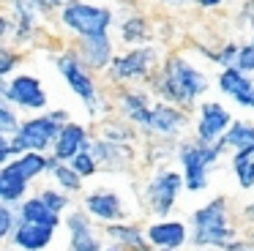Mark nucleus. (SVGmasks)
<instances>
[{
  "instance_id": "f257e3e1",
  "label": "nucleus",
  "mask_w": 254,
  "mask_h": 251,
  "mask_svg": "<svg viewBox=\"0 0 254 251\" xmlns=\"http://www.w3.org/2000/svg\"><path fill=\"white\" fill-rule=\"evenodd\" d=\"M153 87L167 104L189 107V104L197 101V96H202L208 90V76L199 68H194L186 58L172 55L161 68V76L153 82Z\"/></svg>"
},
{
  "instance_id": "f03ea898",
  "label": "nucleus",
  "mask_w": 254,
  "mask_h": 251,
  "mask_svg": "<svg viewBox=\"0 0 254 251\" xmlns=\"http://www.w3.org/2000/svg\"><path fill=\"white\" fill-rule=\"evenodd\" d=\"M191 224H194L191 243L199 246V249H224L230 240H235L230 213H227V199H221V196L197 207L191 216Z\"/></svg>"
},
{
  "instance_id": "7ed1b4c3",
  "label": "nucleus",
  "mask_w": 254,
  "mask_h": 251,
  "mask_svg": "<svg viewBox=\"0 0 254 251\" xmlns=\"http://www.w3.org/2000/svg\"><path fill=\"white\" fill-rule=\"evenodd\" d=\"M224 153L221 139L216 142H186L181 147V169H183V188L202 191L208 188V175L216 167L219 156Z\"/></svg>"
},
{
  "instance_id": "20e7f679",
  "label": "nucleus",
  "mask_w": 254,
  "mask_h": 251,
  "mask_svg": "<svg viewBox=\"0 0 254 251\" xmlns=\"http://www.w3.org/2000/svg\"><path fill=\"white\" fill-rule=\"evenodd\" d=\"M68 120V112H50V115H41V118H30L25 123L17 126V131L11 134V147H14V156L25 150H36V153H44L47 147L52 145L58 128Z\"/></svg>"
},
{
  "instance_id": "39448f33",
  "label": "nucleus",
  "mask_w": 254,
  "mask_h": 251,
  "mask_svg": "<svg viewBox=\"0 0 254 251\" xmlns=\"http://www.w3.org/2000/svg\"><path fill=\"white\" fill-rule=\"evenodd\" d=\"M61 19L68 30H74L79 38L85 36H104L107 27L112 25V11L104 8V5H90V3H79V0H71V3L63 5Z\"/></svg>"
},
{
  "instance_id": "423d86ee",
  "label": "nucleus",
  "mask_w": 254,
  "mask_h": 251,
  "mask_svg": "<svg viewBox=\"0 0 254 251\" xmlns=\"http://www.w3.org/2000/svg\"><path fill=\"white\" fill-rule=\"evenodd\" d=\"M58 71L66 79V85L71 87V93H77V98L88 107L90 115L99 112L101 101H99V90H96L93 76L88 74V68L82 65V60L77 58V52H63L58 58Z\"/></svg>"
},
{
  "instance_id": "0eeeda50",
  "label": "nucleus",
  "mask_w": 254,
  "mask_h": 251,
  "mask_svg": "<svg viewBox=\"0 0 254 251\" xmlns=\"http://www.w3.org/2000/svg\"><path fill=\"white\" fill-rule=\"evenodd\" d=\"M156 52L150 47H137L126 55H112L110 63H107V74H110L112 82H134L142 79L145 74L153 65Z\"/></svg>"
},
{
  "instance_id": "6e6552de",
  "label": "nucleus",
  "mask_w": 254,
  "mask_h": 251,
  "mask_svg": "<svg viewBox=\"0 0 254 251\" xmlns=\"http://www.w3.org/2000/svg\"><path fill=\"white\" fill-rule=\"evenodd\" d=\"M181 188H183L181 172L164 169V172H159V175H156V178L148 183V188H145V199H148L150 210H153L156 216H167V213L175 207Z\"/></svg>"
},
{
  "instance_id": "1a4fd4ad",
  "label": "nucleus",
  "mask_w": 254,
  "mask_h": 251,
  "mask_svg": "<svg viewBox=\"0 0 254 251\" xmlns=\"http://www.w3.org/2000/svg\"><path fill=\"white\" fill-rule=\"evenodd\" d=\"M3 98H6L8 104H14V107H22V109H44L47 104H50L39 76H33V74L11 76V82H8L6 90H3Z\"/></svg>"
},
{
  "instance_id": "9d476101",
  "label": "nucleus",
  "mask_w": 254,
  "mask_h": 251,
  "mask_svg": "<svg viewBox=\"0 0 254 251\" xmlns=\"http://www.w3.org/2000/svg\"><path fill=\"white\" fill-rule=\"evenodd\" d=\"M230 120H232V115L221 104L205 101L199 107V115H197V139L199 142H216L227 131Z\"/></svg>"
},
{
  "instance_id": "9b49d317",
  "label": "nucleus",
  "mask_w": 254,
  "mask_h": 251,
  "mask_svg": "<svg viewBox=\"0 0 254 251\" xmlns=\"http://www.w3.org/2000/svg\"><path fill=\"white\" fill-rule=\"evenodd\" d=\"M219 87L235 104L254 109V79L243 71H238L235 65H224V71L219 74Z\"/></svg>"
},
{
  "instance_id": "f8f14e48",
  "label": "nucleus",
  "mask_w": 254,
  "mask_h": 251,
  "mask_svg": "<svg viewBox=\"0 0 254 251\" xmlns=\"http://www.w3.org/2000/svg\"><path fill=\"white\" fill-rule=\"evenodd\" d=\"M189 123L186 112L175 107V104H167V101H159V104H150V115H148V131H156V134H178L183 131Z\"/></svg>"
},
{
  "instance_id": "ddd939ff",
  "label": "nucleus",
  "mask_w": 254,
  "mask_h": 251,
  "mask_svg": "<svg viewBox=\"0 0 254 251\" xmlns=\"http://www.w3.org/2000/svg\"><path fill=\"white\" fill-rule=\"evenodd\" d=\"M88 145V131L85 126L74 123V120H66V123L58 128L55 139H52V156L58 161H68L74 153H79L82 147Z\"/></svg>"
},
{
  "instance_id": "4468645a",
  "label": "nucleus",
  "mask_w": 254,
  "mask_h": 251,
  "mask_svg": "<svg viewBox=\"0 0 254 251\" xmlns=\"http://www.w3.org/2000/svg\"><path fill=\"white\" fill-rule=\"evenodd\" d=\"M85 213L101 221H121L126 218V207L123 199L115 191H93V194L85 196Z\"/></svg>"
},
{
  "instance_id": "2eb2a0df",
  "label": "nucleus",
  "mask_w": 254,
  "mask_h": 251,
  "mask_svg": "<svg viewBox=\"0 0 254 251\" xmlns=\"http://www.w3.org/2000/svg\"><path fill=\"white\" fill-rule=\"evenodd\" d=\"M14 246L22 251H44L47 246L55 240V229L44 227V224H30V221H19L11 232Z\"/></svg>"
},
{
  "instance_id": "dca6fc26",
  "label": "nucleus",
  "mask_w": 254,
  "mask_h": 251,
  "mask_svg": "<svg viewBox=\"0 0 254 251\" xmlns=\"http://www.w3.org/2000/svg\"><path fill=\"white\" fill-rule=\"evenodd\" d=\"M145 238L156 249H181L186 243L189 232L183 221H156L145 229Z\"/></svg>"
},
{
  "instance_id": "f3484780",
  "label": "nucleus",
  "mask_w": 254,
  "mask_h": 251,
  "mask_svg": "<svg viewBox=\"0 0 254 251\" xmlns=\"http://www.w3.org/2000/svg\"><path fill=\"white\" fill-rule=\"evenodd\" d=\"M66 227H68V238H71V251H99L101 249L99 238H96L93 227H90L88 213L74 210L66 218Z\"/></svg>"
},
{
  "instance_id": "a211bd4d",
  "label": "nucleus",
  "mask_w": 254,
  "mask_h": 251,
  "mask_svg": "<svg viewBox=\"0 0 254 251\" xmlns=\"http://www.w3.org/2000/svg\"><path fill=\"white\" fill-rule=\"evenodd\" d=\"M79 60H82V65H88V68H107V63H110L112 58V44L110 38L104 36H85L79 38Z\"/></svg>"
},
{
  "instance_id": "6ab92c4d",
  "label": "nucleus",
  "mask_w": 254,
  "mask_h": 251,
  "mask_svg": "<svg viewBox=\"0 0 254 251\" xmlns=\"http://www.w3.org/2000/svg\"><path fill=\"white\" fill-rule=\"evenodd\" d=\"M28 183L30 180L17 169V164L6 161L0 167V202H6V205L19 202L25 196V191H28Z\"/></svg>"
},
{
  "instance_id": "aec40b11",
  "label": "nucleus",
  "mask_w": 254,
  "mask_h": 251,
  "mask_svg": "<svg viewBox=\"0 0 254 251\" xmlns=\"http://www.w3.org/2000/svg\"><path fill=\"white\" fill-rule=\"evenodd\" d=\"M107 238L115 240V246H123V249H134V251H150V243L148 238H142L137 227L131 224H121V221H110L104 227Z\"/></svg>"
},
{
  "instance_id": "412c9836",
  "label": "nucleus",
  "mask_w": 254,
  "mask_h": 251,
  "mask_svg": "<svg viewBox=\"0 0 254 251\" xmlns=\"http://www.w3.org/2000/svg\"><path fill=\"white\" fill-rule=\"evenodd\" d=\"M19 221H30V224H44V227L58 229L61 224V213H55L52 207H47L41 202V196H30L19 205Z\"/></svg>"
},
{
  "instance_id": "4be33fe9",
  "label": "nucleus",
  "mask_w": 254,
  "mask_h": 251,
  "mask_svg": "<svg viewBox=\"0 0 254 251\" xmlns=\"http://www.w3.org/2000/svg\"><path fill=\"white\" fill-rule=\"evenodd\" d=\"M232 172H235L238 186H241L243 191L254 188V145H246V147H241V150H235Z\"/></svg>"
},
{
  "instance_id": "5701e85b",
  "label": "nucleus",
  "mask_w": 254,
  "mask_h": 251,
  "mask_svg": "<svg viewBox=\"0 0 254 251\" xmlns=\"http://www.w3.org/2000/svg\"><path fill=\"white\" fill-rule=\"evenodd\" d=\"M224 147H232V150H241L246 145H254V123H246V120H230L227 131L219 136Z\"/></svg>"
},
{
  "instance_id": "b1692460",
  "label": "nucleus",
  "mask_w": 254,
  "mask_h": 251,
  "mask_svg": "<svg viewBox=\"0 0 254 251\" xmlns=\"http://www.w3.org/2000/svg\"><path fill=\"white\" fill-rule=\"evenodd\" d=\"M121 107L123 112H126L128 120H134L137 126H148V115H150V98L145 96V93H123L121 98Z\"/></svg>"
},
{
  "instance_id": "393cba45",
  "label": "nucleus",
  "mask_w": 254,
  "mask_h": 251,
  "mask_svg": "<svg viewBox=\"0 0 254 251\" xmlns=\"http://www.w3.org/2000/svg\"><path fill=\"white\" fill-rule=\"evenodd\" d=\"M14 5H17V38L19 41H28L33 36V22H36L39 5L33 0H14Z\"/></svg>"
},
{
  "instance_id": "a878e982",
  "label": "nucleus",
  "mask_w": 254,
  "mask_h": 251,
  "mask_svg": "<svg viewBox=\"0 0 254 251\" xmlns=\"http://www.w3.org/2000/svg\"><path fill=\"white\" fill-rule=\"evenodd\" d=\"M50 172H52L55 183L61 186L63 191H71V194H74V191H82V178H79V175L74 172L68 164H61V161H58L55 167L50 169Z\"/></svg>"
},
{
  "instance_id": "bb28decb",
  "label": "nucleus",
  "mask_w": 254,
  "mask_h": 251,
  "mask_svg": "<svg viewBox=\"0 0 254 251\" xmlns=\"http://www.w3.org/2000/svg\"><path fill=\"white\" fill-rule=\"evenodd\" d=\"M121 33H123L121 38L126 44H137V41L150 38V27H148V22H145V16H131V19H126L121 27Z\"/></svg>"
},
{
  "instance_id": "cd10ccee",
  "label": "nucleus",
  "mask_w": 254,
  "mask_h": 251,
  "mask_svg": "<svg viewBox=\"0 0 254 251\" xmlns=\"http://www.w3.org/2000/svg\"><path fill=\"white\" fill-rule=\"evenodd\" d=\"M68 167H71L74 172L79 175V178H90V175H96V172H99V164H96L93 153L88 150V145H85L79 153H74V156L68 158Z\"/></svg>"
},
{
  "instance_id": "c85d7f7f",
  "label": "nucleus",
  "mask_w": 254,
  "mask_h": 251,
  "mask_svg": "<svg viewBox=\"0 0 254 251\" xmlns=\"http://www.w3.org/2000/svg\"><path fill=\"white\" fill-rule=\"evenodd\" d=\"M232 65H235L238 71H243V74H252L254 71V38L246 47H238V55H235V60H232Z\"/></svg>"
},
{
  "instance_id": "c756f323",
  "label": "nucleus",
  "mask_w": 254,
  "mask_h": 251,
  "mask_svg": "<svg viewBox=\"0 0 254 251\" xmlns=\"http://www.w3.org/2000/svg\"><path fill=\"white\" fill-rule=\"evenodd\" d=\"M17 126H19L17 112H14V109L8 107V101H3V96H0V134L11 136L14 131H17Z\"/></svg>"
},
{
  "instance_id": "7c9ffc66",
  "label": "nucleus",
  "mask_w": 254,
  "mask_h": 251,
  "mask_svg": "<svg viewBox=\"0 0 254 251\" xmlns=\"http://www.w3.org/2000/svg\"><path fill=\"white\" fill-rule=\"evenodd\" d=\"M39 196H41V202H44L47 207H52V210H55V213H63V210H66V207H68V196L63 194V191H55V188H44V191H41Z\"/></svg>"
},
{
  "instance_id": "2f4dec72",
  "label": "nucleus",
  "mask_w": 254,
  "mask_h": 251,
  "mask_svg": "<svg viewBox=\"0 0 254 251\" xmlns=\"http://www.w3.org/2000/svg\"><path fill=\"white\" fill-rule=\"evenodd\" d=\"M14 227H17V213H14L6 202H0V240L8 238V235L14 232Z\"/></svg>"
},
{
  "instance_id": "473e14b6",
  "label": "nucleus",
  "mask_w": 254,
  "mask_h": 251,
  "mask_svg": "<svg viewBox=\"0 0 254 251\" xmlns=\"http://www.w3.org/2000/svg\"><path fill=\"white\" fill-rule=\"evenodd\" d=\"M17 63H19L17 55L0 47V76H3V79H6V74H11V71L17 68Z\"/></svg>"
},
{
  "instance_id": "72a5a7b5",
  "label": "nucleus",
  "mask_w": 254,
  "mask_h": 251,
  "mask_svg": "<svg viewBox=\"0 0 254 251\" xmlns=\"http://www.w3.org/2000/svg\"><path fill=\"white\" fill-rule=\"evenodd\" d=\"M14 158V147H11V136L8 134H0V167L6 161Z\"/></svg>"
},
{
  "instance_id": "f704fd0d",
  "label": "nucleus",
  "mask_w": 254,
  "mask_h": 251,
  "mask_svg": "<svg viewBox=\"0 0 254 251\" xmlns=\"http://www.w3.org/2000/svg\"><path fill=\"white\" fill-rule=\"evenodd\" d=\"M235 55H238V44H227L219 55H213V60H219V63H224V65H232Z\"/></svg>"
},
{
  "instance_id": "c9c22d12",
  "label": "nucleus",
  "mask_w": 254,
  "mask_h": 251,
  "mask_svg": "<svg viewBox=\"0 0 254 251\" xmlns=\"http://www.w3.org/2000/svg\"><path fill=\"white\" fill-rule=\"evenodd\" d=\"M8 30H11V22H8L6 16L0 14V41H3V38L8 36Z\"/></svg>"
},
{
  "instance_id": "e433bc0d",
  "label": "nucleus",
  "mask_w": 254,
  "mask_h": 251,
  "mask_svg": "<svg viewBox=\"0 0 254 251\" xmlns=\"http://www.w3.org/2000/svg\"><path fill=\"white\" fill-rule=\"evenodd\" d=\"M36 5H39V11H47V8H55L61 0H33Z\"/></svg>"
},
{
  "instance_id": "4c0bfd02",
  "label": "nucleus",
  "mask_w": 254,
  "mask_h": 251,
  "mask_svg": "<svg viewBox=\"0 0 254 251\" xmlns=\"http://www.w3.org/2000/svg\"><path fill=\"white\" fill-rule=\"evenodd\" d=\"M224 251H246V246H243L241 240H230V243L224 246Z\"/></svg>"
},
{
  "instance_id": "58836bf2",
  "label": "nucleus",
  "mask_w": 254,
  "mask_h": 251,
  "mask_svg": "<svg viewBox=\"0 0 254 251\" xmlns=\"http://www.w3.org/2000/svg\"><path fill=\"white\" fill-rule=\"evenodd\" d=\"M221 0H199V5H202V8H213V5H219Z\"/></svg>"
},
{
  "instance_id": "ea45409f",
  "label": "nucleus",
  "mask_w": 254,
  "mask_h": 251,
  "mask_svg": "<svg viewBox=\"0 0 254 251\" xmlns=\"http://www.w3.org/2000/svg\"><path fill=\"white\" fill-rule=\"evenodd\" d=\"M243 216H246V218H254V202H252V205H246V210H243Z\"/></svg>"
},
{
  "instance_id": "a19ab883",
  "label": "nucleus",
  "mask_w": 254,
  "mask_h": 251,
  "mask_svg": "<svg viewBox=\"0 0 254 251\" xmlns=\"http://www.w3.org/2000/svg\"><path fill=\"white\" fill-rule=\"evenodd\" d=\"M99 251H126L123 246H112V249H99Z\"/></svg>"
},
{
  "instance_id": "79ce46f5",
  "label": "nucleus",
  "mask_w": 254,
  "mask_h": 251,
  "mask_svg": "<svg viewBox=\"0 0 254 251\" xmlns=\"http://www.w3.org/2000/svg\"><path fill=\"white\" fill-rule=\"evenodd\" d=\"M0 251H11V249H0Z\"/></svg>"
},
{
  "instance_id": "37998d69",
  "label": "nucleus",
  "mask_w": 254,
  "mask_h": 251,
  "mask_svg": "<svg viewBox=\"0 0 254 251\" xmlns=\"http://www.w3.org/2000/svg\"><path fill=\"white\" fill-rule=\"evenodd\" d=\"M252 240H254V232H252Z\"/></svg>"
}]
</instances>
